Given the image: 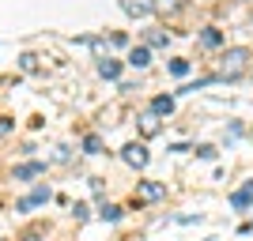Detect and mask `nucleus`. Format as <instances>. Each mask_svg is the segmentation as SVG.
Returning <instances> with one entry per match:
<instances>
[{
    "mask_svg": "<svg viewBox=\"0 0 253 241\" xmlns=\"http://www.w3.org/2000/svg\"><path fill=\"white\" fill-rule=\"evenodd\" d=\"M121 215H125V211L117 207V204H102V207H98V219H102V222H117Z\"/></svg>",
    "mask_w": 253,
    "mask_h": 241,
    "instance_id": "10",
    "label": "nucleus"
},
{
    "mask_svg": "<svg viewBox=\"0 0 253 241\" xmlns=\"http://www.w3.org/2000/svg\"><path fill=\"white\" fill-rule=\"evenodd\" d=\"M98 75H102V79H117V75H121V61H110V57L98 61Z\"/></svg>",
    "mask_w": 253,
    "mask_h": 241,
    "instance_id": "9",
    "label": "nucleus"
},
{
    "mask_svg": "<svg viewBox=\"0 0 253 241\" xmlns=\"http://www.w3.org/2000/svg\"><path fill=\"white\" fill-rule=\"evenodd\" d=\"M151 113L155 117H163V113H174V98H167V95H159V98H151Z\"/></svg>",
    "mask_w": 253,
    "mask_h": 241,
    "instance_id": "8",
    "label": "nucleus"
},
{
    "mask_svg": "<svg viewBox=\"0 0 253 241\" xmlns=\"http://www.w3.org/2000/svg\"><path fill=\"white\" fill-rule=\"evenodd\" d=\"M167 42H170V38H167L163 31H151V34H148V45H167Z\"/></svg>",
    "mask_w": 253,
    "mask_h": 241,
    "instance_id": "16",
    "label": "nucleus"
},
{
    "mask_svg": "<svg viewBox=\"0 0 253 241\" xmlns=\"http://www.w3.org/2000/svg\"><path fill=\"white\" fill-rule=\"evenodd\" d=\"M49 196H53L49 189H34L31 196H23L19 204H15V211H31V207H38V204H45V200H49Z\"/></svg>",
    "mask_w": 253,
    "mask_h": 241,
    "instance_id": "5",
    "label": "nucleus"
},
{
    "mask_svg": "<svg viewBox=\"0 0 253 241\" xmlns=\"http://www.w3.org/2000/svg\"><path fill=\"white\" fill-rule=\"evenodd\" d=\"M140 132H144V136H155V132H159V117L144 113V117H140Z\"/></svg>",
    "mask_w": 253,
    "mask_h": 241,
    "instance_id": "11",
    "label": "nucleus"
},
{
    "mask_svg": "<svg viewBox=\"0 0 253 241\" xmlns=\"http://www.w3.org/2000/svg\"><path fill=\"white\" fill-rule=\"evenodd\" d=\"M163 196H167V185H159V181H140L136 185V204H159Z\"/></svg>",
    "mask_w": 253,
    "mask_h": 241,
    "instance_id": "2",
    "label": "nucleus"
},
{
    "mask_svg": "<svg viewBox=\"0 0 253 241\" xmlns=\"http://www.w3.org/2000/svg\"><path fill=\"white\" fill-rule=\"evenodd\" d=\"M38 173H45V162H23V166H15V181H31Z\"/></svg>",
    "mask_w": 253,
    "mask_h": 241,
    "instance_id": "6",
    "label": "nucleus"
},
{
    "mask_svg": "<svg viewBox=\"0 0 253 241\" xmlns=\"http://www.w3.org/2000/svg\"><path fill=\"white\" fill-rule=\"evenodd\" d=\"M197 155H201V158H215V147H211V143H201V147H197Z\"/></svg>",
    "mask_w": 253,
    "mask_h": 241,
    "instance_id": "17",
    "label": "nucleus"
},
{
    "mask_svg": "<svg viewBox=\"0 0 253 241\" xmlns=\"http://www.w3.org/2000/svg\"><path fill=\"white\" fill-rule=\"evenodd\" d=\"M72 215H76L80 222H84V219H87V204H76V207H72Z\"/></svg>",
    "mask_w": 253,
    "mask_h": 241,
    "instance_id": "18",
    "label": "nucleus"
},
{
    "mask_svg": "<svg viewBox=\"0 0 253 241\" xmlns=\"http://www.w3.org/2000/svg\"><path fill=\"white\" fill-rule=\"evenodd\" d=\"M121 158H125L132 170H144L151 155H148V147H144V143H125V147H121Z\"/></svg>",
    "mask_w": 253,
    "mask_h": 241,
    "instance_id": "3",
    "label": "nucleus"
},
{
    "mask_svg": "<svg viewBox=\"0 0 253 241\" xmlns=\"http://www.w3.org/2000/svg\"><path fill=\"white\" fill-rule=\"evenodd\" d=\"M250 61H253V53L246 49V45L227 49L219 57V72H215V79H238V75H246V72H250Z\"/></svg>",
    "mask_w": 253,
    "mask_h": 241,
    "instance_id": "1",
    "label": "nucleus"
},
{
    "mask_svg": "<svg viewBox=\"0 0 253 241\" xmlns=\"http://www.w3.org/2000/svg\"><path fill=\"white\" fill-rule=\"evenodd\" d=\"M250 204H253V192H246V189H242V192H234V196H231V207H234V211H246Z\"/></svg>",
    "mask_w": 253,
    "mask_h": 241,
    "instance_id": "12",
    "label": "nucleus"
},
{
    "mask_svg": "<svg viewBox=\"0 0 253 241\" xmlns=\"http://www.w3.org/2000/svg\"><path fill=\"white\" fill-rule=\"evenodd\" d=\"M170 72L174 75H189V61H170Z\"/></svg>",
    "mask_w": 253,
    "mask_h": 241,
    "instance_id": "15",
    "label": "nucleus"
},
{
    "mask_svg": "<svg viewBox=\"0 0 253 241\" xmlns=\"http://www.w3.org/2000/svg\"><path fill=\"white\" fill-rule=\"evenodd\" d=\"M84 151H87V155H102V139H98V136H87L84 139Z\"/></svg>",
    "mask_w": 253,
    "mask_h": 241,
    "instance_id": "14",
    "label": "nucleus"
},
{
    "mask_svg": "<svg viewBox=\"0 0 253 241\" xmlns=\"http://www.w3.org/2000/svg\"><path fill=\"white\" fill-rule=\"evenodd\" d=\"M128 64H132V68H148V64H151V53H148V45H136V49L128 53Z\"/></svg>",
    "mask_w": 253,
    "mask_h": 241,
    "instance_id": "7",
    "label": "nucleus"
},
{
    "mask_svg": "<svg viewBox=\"0 0 253 241\" xmlns=\"http://www.w3.org/2000/svg\"><path fill=\"white\" fill-rule=\"evenodd\" d=\"M201 42H204V45H208V49H215V45H223V34H219V31H215V27H208V31H204V34H201Z\"/></svg>",
    "mask_w": 253,
    "mask_h": 241,
    "instance_id": "13",
    "label": "nucleus"
},
{
    "mask_svg": "<svg viewBox=\"0 0 253 241\" xmlns=\"http://www.w3.org/2000/svg\"><path fill=\"white\" fill-rule=\"evenodd\" d=\"M121 11L132 15V19H148L151 11H155V4L151 0H121Z\"/></svg>",
    "mask_w": 253,
    "mask_h": 241,
    "instance_id": "4",
    "label": "nucleus"
}]
</instances>
